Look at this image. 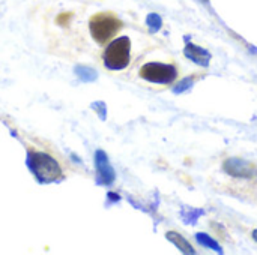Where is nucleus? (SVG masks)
Listing matches in <instances>:
<instances>
[{"instance_id": "obj_1", "label": "nucleus", "mask_w": 257, "mask_h": 255, "mask_svg": "<svg viewBox=\"0 0 257 255\" xmlns=\"http://www.w3.org/2000/svg\"><path fill=\"white\" fill-rule=\"evenodd\" d=\"M122 29V21L113 12H98L90 17L89 30L93 41L99 45L108 44Z\"/></svg>"}, {"instance_id": "obj_2", "label": "nucleus", "mask_w": 257, "mask_h": 255, "mask_svg": "<svg viewBox=\"0 0 257 255\" xmlns=\"http://www.w3.org/2000/svg\"><path fill=\"white\" fill-rule=\"evenodd\" d=\"M131 41L128 36H122L114 39L107 45L102 53V62L110 71H120L130 65L131 60Z\"/></svg>"}, {"instance_id": "obj_3", "label": "nucleus", "mask_w": 257, "mask_h": 255, "mask_svg": "<svg viewBox=\"0 0 257 255\" xmlns=\"http://www.w3.org/2000/svg\"><path fill=\"white\" fill-rule=\"evenodd\" d=\"M27 161H29V167L32 168V171L42 182H54V180L62 179V176H63L62 168L57 164V161L44 152L30 150Z\"/></svg>"}, {"instance_id": "obj_4", "label": "nucleus", "mask_w": 257, "mask_h": 255, "mask_svg": "<svg viewBox=\"0 0 257 255\" xmlns=\"http://www.w3.org/2000/svg\"><path fill=\"white\" fill-rule=\"evenodd\" d=\"M140 77L149 83L157 84H170L176 80L178 71L175 66L161 63V62H149L140 68Z\"/></svg>"}, {"instance_id": "obj_5", "label": "nucleus", "mask_w": 257, "mask_h": 255, "mask_svg": "<svg viewBox=\"0 0 257 255\" xmlns=\"http://www.w3.org/2000/svg\"><path fill=\"white\" fill-rule=\"evenodd\" d=\"M223 170L229 174V176H233V177H241V179H250V177H254L257 174V168L241 159V158H229L224 164H223Z\"/></svg>"}, {"instance_id": "obj_6", "label": "nucleus", "mask_w": 257, "mask_h": 255, "mask_svg": "<svg viewBox=\"0 0 257 255\" xmlns=\"http://www.w3.org/2000/svg\"><path fill=\"white\" fill-rule=\"evenodd\" d=\"M184 54H185L187 59H190L191 62H194L196 65L203 66V68H206V66L209 65V62H211V53L206 51V50L202 48V47H197V45L191 44V42H188V44L185 45Z\"/></svg>"}, {"instance_id": "obj_7", "label": "nucleus", "mask_w": 257, "mask_h": 255, "mask_svg": "<svg viewBox=\"0 0 257 255\" xmlns=\"http://www.w3.org/2000/svg\"><path fill=\"white\" fill-rule=\"evenodd\" d=\"M96 167L99 170V176L102 177V182L104 183H111L113 179H114V173L110 168L107 156L104 155V152H98V155H96Z\"/></svg>"}, {"instance_id": "obj_8", "label": "nucleus", "mask_w": 257, "mask_h": 255, "mask_svg": "<svg viewBox=\"0 0 257 255\" xmlns=\"http://www.w3.org/2000/svg\"><path fill=\"white\" fill-rule=\"evenodd\" d=\"M167 239H169L176 248H179L181 252H184V254H196V251H194V248L190 245V242H188L187 239H184L181 234H178V233H175V231H169V233H167Z\"/></svg>"}, {"instance_id": "obj_9", "label": "nucleus", "mask_w": 257, "mask_h": 255, "mask_svg": "<svg viewBox=\"0 0 257 255\" xmlns=\"http://www.w3.org/2000/svg\"><path fill=\"white\" fill-rule=\"evenodd\" d=\"M196 239H197V242L200 243V245H203V246H206V248H209V249H214L215 252H218V254H223V249H221V246L218 245V242H215L211 236H208L206 233H197L196 234Z\"/></svg>"}, {"instance_id": "obj_10", "label": "nucleus", "mask_w": 257, "mask_h": 255, "mask_svg": "<svg viewBox=\"0 0 257 255\" xmlns=\"http://www.w3.org/2000/svg\"><path fill=\"white\" fill-rule=\"evenodd\" d=\"M205 212L202 210V209H190V207H187V209H182V219L187 222V224H196V221L203 215Z\"/></svg>"}, {"instance_id": "obj_11", "label": "nucleus", "mask_w": 257, "mask_h": 255, "mask_svg": "<svg viewBox=\"0 0 257 255\" xmlns=\"http://www.w3.org/2000/svg\"><path fill=\"white\" fill-rule=\"evenodd\" d=\"M75 74L78 75L80 80L83 81H93L96 78V72L90 68H83V66H78L75 69Z\"/></svg>"}, {"instance_id": "obj_12", "label": "nucleus", "mask_w": 257, "mask_h": 255, "mask_svg": "<svg viewBox=\"0 0 257 255\" xmlns=\"http://www.w3.org/2000/svg\"><path fill=\"white\" fill-rule=\"evenodd\" d=\"M146 23H148L151 32H154V33L158 32V30L161 29V26H163V20H161V17H160L158 14H149Z\"/></svg>"}, {"instance_id": "obj_13", "label": "nucleus", "mask_w": 257, "mask_h": 255, "mask_svg": "<svg viewBox=\"0 0 257 255\" xmlns=\"http://www.w3.org/2000/svg\"><path fill=\"white\" fill-rule=\"evenodd\" d=\"M193 84H194V80H193V77L184 78L182 81H179V83L175 86L173 92H175V93H182V92H187V90H190V89L193 87Z\"/></svg>"}, {"instance_id": "obj_14", "label": "nucleus", "mask_w": 257, "mask_h": 255, "mask_svg": "<svg viewBox=\"0 0 257 255\" xmlns=\"http://www.w3.org/2000/svg\"><path fill=\"white\" fill-rule=\"evenodd\" d=\"M253 236H254V239L257 240V230H256V231H253Z\"/></svg>"}]
</instances>
